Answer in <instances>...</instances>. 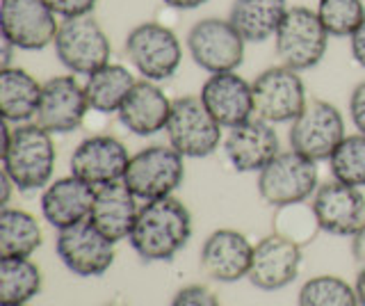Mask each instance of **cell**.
<instances>
[{
    "instance_id": "obj_29",
    "label": "cell",
    "mask_w": 365,
    "mask_h": 306,
    "mask_svg": "<svg viewBox=\"0 0 365 306\" xmlns=\"http://www.w3.org/2000/svg\"><path fill=\"white\" fill-rule=\"evenodd\" d=\"M299 306H361L356 288L336 275H317L308 279L297 297Z\"/></svg>"
},
{
    "instance_id": "obj_40",
    "label": "cell",
    "mask_w": 365,
    "mask_h": 306,
    "mask_svg": "<svg viewBox=\"0 0 365 306\" xmlns=\"http://www.w3.org/2000/svg\"><path fill=\"white\" fill-rule=\"evenodd\" d=\"M0 188H3V208L5 206H9V195H11V190H14L16 185H14V180H11L5 172H3V176H0Z\"/></svg>"
},
{
    "instance_id": "obj_4",
    "label": "cell",
    "mask_w": 365,
    "mask_h": 306,
    "mask_svg": "<svg viewBox=\"0 0 365 306\" xmlns=\"http://www.w3.org/2000/svg\"><path fill=\"white\" fill-rule=\"evenodd\" d=\"M258 195L272 208L292 206L313 199L319 188L317 163L297 151H281L258 172Z\"/></svg>"
},
{
    "instance_id": "obj_22",
    "label": "cell",
    "mask_w": 365,
    "mask_h": 306,
    "mask_svg": "<svg viewBox=\"0 0 365 306\" xmlns=\"http://www.w3.org/2000/svg\"><path fill=\"white\" fill-rule=\"evenodd\" d=\"M137 201L140 199L135 197V192L125 185L123 180L98 185L89 222L114 245L121 240H128L133 233V226L137 222V215H140V208H142Z\"/></svg>"
},
{
    "instance_id": "obj_34",
    "label": "cell",
    "mask_w": 365,
    "mask_h": 306,
    "mask_svg": "<svg viewBox=\"0 0 365 306\" xmlns=\"http://www.w3.org/2000/svg\"><path fill=\"white\" fill-rule=\"evenodd\" d=\"M43 3L64 21V19L89 16L96 9L98 0H43Z\"/></svg>"
},
{
    "instance_id": "obj_26",
    "label": "cell",
    "mask_w": 365,
    "mask_h": 306,
    "mask_svg": "<svg viewBox=\"0 0 365 306\" xmlns=\"http://www.w3.org/2000/svg\"><path fill=\"white\" fill-rule=\"evenodd\" d=\"M135 76L121 64H106L98 71L89 73L85 81V94L89 108L101 115H117L125 96L135 87Z\"/></svg>"
},
{
    "instance_id": "obj_24",
    "label": "cell",
    "mask_w": 365,
    "mask_h": 306,
    "mask_svg": "<svg viewBox=\"0 0 365 306\" xmlns=\"http://www.w3.org/2000/svg\"><path fill=\"white\" fill-rule=\"evenodd\" d=\"M43 85L19 66L0 69V112L3 121L30 123L37 117Z\"/></svg>"
},
{
    "instance_id": "obj_5",
    "label": "cell",
    "mask_w": 365,
    "mask_h": 306,
    "mask_svg": "<svg viewBox=\"0 0 365 306\" xmlns=\"http://www.w3.org/2000/svg\"><path fill=\"white\" fill-rule=\"evenodd\" d=\"M182 180H185V158L169 144H151L133 153L123 176V183L140 201L174 197Z\"/></svg>"
},
{
    "instance_id": "obj_33",
    "label": "cell",
    "mask_w": 365,
    "mask_h": 306,
    "mask_svg": "<svg viewBox=\"0 0 365 306\" xmlns=\"http://www.w3.org/2000/svg\"><path fill=\"white\" fill-rule=\"evenodd\" d=\"M169 306H222V302L210 288L201 286V283H190L174 295Z\"/></svg>"
},
{
    "instance_id": "obj_14",
    "label": "cell",
    "mask_w": 365,
    "mask_h": 306,
    "mask_svg": "<svg viewBox=\"0 0 365 306\" xmlns=\"http://www.w3.org/2000/svg\"><path fill=\"white\" fill-rule=\"evenodd\" d=\"M89 110L85 85H80L76 76H55L43 83L34 121L51 135H68L83 126Z\"/></svg>"
},
{
    "instance_id": "obj_28",
    "label": "cell",
    "mask_w": 365,
    "mask_h": 306,
    "mask_svg": "<svg viewBox=\"0 0 365 306\" xmlns=\"http://www.w3.org/2000/svg\"><path fill=\"white\" fill-rule=\"evenodd\" d=\"M41 267L32 258H3L0 256V302L28 304L41 292Z\"/></svg>"
},
{
    "instance_id": "obj_10",
    "label": "cell",
    "mask_w": 365,
    "mask_h": 306,
    "mask_svg": "<svg viewBox=\"0 0 365 306\" xmlns=\"http://www.w3.org/2000/svg\"><path fill=\"white\" fill-rule=\"evenodd\" d=\"M245 37L228 19H201L187 32L190 58L208 73L237 71L245 60Z\"/></svg>"
},
{
    "instance_id": "obj_27",
    "label": "cell",
    "mask_w": 365,
    "mask_h": 306,
    "mask_svg": "<svg viewBox=\"0 0 365 306\" xmlns=\"http://www.w3.org/2000/svg\"><path fill=\"white\" fill-rule=\"evenodd\" d=\"M43 243L41 226L34 215L5 206L0 210V256L30 258Z\"/></svg>"
},
{
    "instance_id": "obj_43",
    "label": "cell",
    "mask_w": 365,
    "mask_h": 306,
    "mask_svg": "<svg viewBox=\"0 0 365 306\" xmlns=\"http://www.w3.org/2000/svg\"><path fill=\"white\" fill-rule=\"evenodd\" d=\"M9 306H26V304H9Z\"/></svg>"
},
{
    "instance_id": "obj_25",
    "label": "cell",
    "mask_w": 365,
    "mask_h": 306,
    "mask_svg": "<svg viewBox=\"0 0 365 306\" xmlns=\"http://www.w3.org/2000/svg\"><path fill=\"white\" fill-rule=\"evenodd\" d=\"M288 9V0H233L228 21L247 44H262L277 35Z\"/></svg>"
},
{
    "instance_id": "obj_6",
    "label": "cell",
    "mask_w": 365,
    "mask_h": 306,
    "mask_svg": "<svg viewBox=\"0 0 365 306\" xmlns=\"http://www.w3.org/2000/svg\"><path fill=\"white\" fill-rule=\"evenodd\" d=\"M123 51L137 73L151 83L169 81L182 62V46L176 32L155 21L135 26L125 37Z\"/></svg>"
},
{
    "instance_id": "obj_17",
    "label": "cell",
    "mask_w": 365,
    "mask_h": 306,
    "mask_svg": "<svg viewBox=\"0 0 365 306\" xmlns=\"http://www.w3.org/2000/svg\"><path fill=\"white\" fill-rule=\"evenodd\" d=\"M251 240L235 229H217L201 245L199 267L208 279L220 283H235L249 277L251 258H254Z\"/></svg>"
},
{
    "instance_id": "obj_42",
    "label": "cell",
    "mask_w": 365,
    "mask_h": 306,
    "mask_svg": "<svg viewBox=\"0 0 365 306\" xmlns=\"http://www.w3.org/2000/svg\"><path fill=\"white\" fill-rule=\"evenodd\" d=\"M106 306H125L123 302H110V304H106Z\"/></svg>"
},
{
    "instance_id": "obj_12",
    "label": "cell",
    "mask_w": 365,
    "mask_h": 306,
    "mask_svg": "<svg viewBox=\"0 0 365 306\" xmlns=\"http://www.w3.org/2000/svg\"><path fill=\"white\" fill-rule=\"evenodd\" d=\"M53 9L43 0H3L0 5V30L19 51H43L55 44L57 21Z\"/></svg>"
},
{
    "instance_id": "obj_15",
    "label": "cell",
    "mask_w": 365,
    "mask_h": 306,
    "mask_svg": "<svg viewBox=\"0 0 365 306\" xmlns=\"http://www.w3.org/2000/svg\"><path fill=\"white\" fill-rule=\"evenodd\" d=\"M128 163L130 153L121 140L112 135H91L73 149L68 167L73 176L98 188L123 180Z\"/></svg>"
},
{
    "instance_id": "obj_11",
    "label": "cell",
    "mask_w": 365,
    "mask_h": 306,
    "mask_svg": "<svg viewBox=\"0 0 365 306\" xmlns=\"http://www.w3.org/2000/svg\"><path fill=\"white\" fill-rule=\"evenodd\" d=\"M254 85V112L267 123H292L308 106L306 85L299 71L279 64L256 76Z\"/></svg>"
},
{
    "instance_id": "obj_38",
    "label": "cell",
    "mask_w": 365,
    "mask_h": 306,
    "mask_svg": "<svg viewBox=\"0 0 365 306\" xmlns=\"http://www.w3.org/2000/svg\"><path fill=\"white\" fill-rule=\"evenodd\" d=\"M163 3L171 9H180V12H187V9H197L205 5L208 0H163Z\"/></svg>"
},
{
    "instance_id": "obj_18",
    "label": "cell",
    "mask_w": 365,
    "mask_h": 306,
    "mask_svg": "<svg viewBox=\"0 0 365 306\" xmlns=\"http://www.w3.org/2000/svg\"><path fill=\"white\" fill-rule=\"evenodd\" d=\"M203 106L224 131L256 117L254 112V85L237 71L210 73L199 92Z\"/></svg>"
},
{
    "instance_id": "obj_23",
    "label": "cell",
    "mask_w": 365,
    "mask_h": 306,
    "mask_svg": "<svg viewBox=\"0 0 365 306\" xmlns=\"http://www.w3.org/2000/svg\"><path fill=\"white\" fill-rule=\"evenodd\" d=\"M171 103L167 94L151 81H137L130 94L125 96L117 117L125 131H130L137 138H151V135L167 128L171 115Z\"/></svg>"
},
{
    "instance_id": "obj_3",
    "label": "cell",
    "mask_w": 365,
    "mask_h": 306,
    "mask_svg": "<svg viewBox=\"0 0 365 306\" xmlns=\"http://www.w3.org/2000/svg\"><path fill=\"white\" fill-rule=\"evenodd\" d=\"M329 37L315 9L292 5L274 35V51L281 64L294 71H308L324 60Z\"/></svg>"
},
{
    "instance_id": "obj_39",
    "label": "cell",
    "mask_w": 365,
    "mask_h": 306,
    "mask_svg": "<svg viewBox=\"0 0 365 306\" xmlns=\"http://www.w3.org/2000/svg\"><path fill=\"white\" fill-rule=\"evenodd\" d=\"M14 51H19L14 44L11 41H7L5 37H3V53H0V69H7V66H11V53Z\"/></svg>"
},
{
    "instance_id": "obj_1",
    "label": "cell",
    "mask_w": 365,
    "mask_h": 306,
    "mask_svg": "<svg viewBox=\"0 0 365 306\" xmlns=\"http://www.w3.org/2000/svg\"><path fill=\"white\" fill-rule=\"evenodd\" d=\"M190 238V208L176 197H163L142 203L128 243L146 263H165L187 247Z\"/></svg>"
},
{
    "instance_id": "obj_31",
    "label": "cell",
    "mask_w": 365,
    "mask_h": 306,
    "mask_svg": "<svg viewBox=\"0 0 365 306\" xmlns=\"http://www.w3.org/2000/svg\"><path fill=\"white\" fill-rule=\"evenodd\" d=\"M274 233H279L297 245H308L315 240V235L322 231L317 224L315 210L308 201L292 203V206L274 208Z\"/></svg>"
},
{
    "instance_id": "obj_36",
    "label": "cell",
    "mask_w": 365,
    "mask_h": 306,
    "mask_svg": "<svg viewBox=\"0 0 365 306\" xmlns=\"http://www.w3.org/2000/svg\"><path fill=\"white\" fill-rule=\"evenodd\" d=\"M349 49H351V58L361 69H365V19L363 24L354 30V35L349 37Z\"/></svg>"
},
{
    "instance_id": "obj_13",
    "label": "cell",
    "mask_w": 365,
    "mask_h": 306,
    "mask_svg": "<svg viewBox=\"0 0 365 306\" xmlns=\"http://www.w3.org/2000/svg\"><path fill=\"white\" fill-rule=\"evenodd\" d=\"M55 252L62 265L76 277H103L114 263V243L89 220L57 231Z\"/></svg>"
},
{
    "instance_id": "obj_41",
    "label": "cell",
    "mask_w": 365,
    "mask_h": 306,
    "mask_svg": "<svg viewBox=\"0 0 365 306\" xmlns=\"http://www.w3.org/2000/svg\"><path fill=\"white\" fill-rule=\"evenodd\" d=\"M354 288H356L361 306H365V267L359 270V277H356V283H354Z\"/></svg>"
},
{
    "instance_id": "obj_21",
    "label": "cell",
    "mask_w": 365,
    "mask_h": 306,
    "mask_svg": "<svg viewBox=\"0 0 365 306\" xmlns=\"http://www.w3.org/2000/svg\"><path fill=\"white\" fill-rule=\"evenodd\" d=\"M96 188L68 174L53 180L41 192V215L53 229L62 231L80 222H87L94 206Z\"/></svg>"
},
{
    "instance_id": "obj_30",
    "label": "cell",
    "mask_w": 365,
    "mask_h": 306,
    "mask_svg": "<svg viewBox=\"0 0 365 306\" xmlns=\"http://www.w3.org/2000/svg\"><path fill=\"white\" fill-rule=\"evenodd\" d=\"M331 176L345 185H365V135H347L329 158Z\"/></svg>"
},
{
    "instance_id": "obj_8",
    "label": "cell",
    "mask_w": 365,
    "mask_h": 306,
    "mask_svg": "<svg viewBox=\"0 0 365 306\" xmlns=\"http://www.w3.org/2000/svg\"><path fill=\"white\" fill-rule=\"evenodd\" d=\"M55 55L64 69L78 76H89L110 64L112 44L94 16L64 19L55 37Z\"/></svg>"
},
{
    "instance_id": "obj_19",
    "label": "cell",
    "mask_w": 365,
    "mask_h": 306,
    "mask_svg": "<svg viewBox=\"0 0 365 306\" xmlns=\"http://www.w3.org/2000/svg\"><path fill=\"white\" fill-rule=\"evenodd\" d=\"M222 146L228 163L240 174H258L281 153V142L274 123L258 117L228 131Z\"/></svg>"
},
{
    "instance_id": "obj_20",
    "label": "cell",
    "mask_w": 365,
    "mask_h": 306,
    "mask_svg": "<svg viewBox=\"0 0 365 306\" xmlns=\"http://www.w3.org/2000/svg\"><path fill=\"white\" fill-rule=\"evenodd\" d=\"M319 229L331 235H354L365 224V197L361 188L329 180L311 199Z\"/></svg>"
},
{
    "instance_id": "obj_7",
    "label": "cell",
    "mask_w": 365,
    "mask_h": 306,
    "mask_svg": "<svg viewBox=\"0 0 365 306\" xmlns=\"http://www.w3.org/2000/svg\"><path fill=\"white\" fill-rule=\"evenodd\" d=\"M165 133L169 146L182 158H208L224 144V128L203 106L201 96L174 98Z\"/></svg>"
},
{
    "instance_id": "obj_16",
    "label": "cell",
    "mask_w": 365,
    "mask_h": 306,
    "mask_svg": "<svg viewBox=\"0 0 365 306\" xmlns=\"http://www.w3.org/2000/svg\"><path fill=\"white\" fill-rule=\"evenodd\" d=\"M302 267V245H297L279 233H269L254 247L249 281L251 286L265 292H277L288 288L299 277Z\"/></svg>"
},
{
    "instance_id": "obj_9",
    "label": "cell",
    "mask_w": 365,
    "mask_h": 306,
    "mask_svg": "<svg viewBox=\"0 0 365 306\" xmlns=\"http://www.w3.org/2000/svg\"><path fill=\"white\" fill-rule=\"evenodd\" d=\"M347 138L342 112L329 101H308L304 112L292 121L288 140L290 149L311 158L313 163L329 160L340 142Z\"/></svg>"
},
{
    "instance_id": "obj_32",
    "label": "cell",
    "mask_w": 365,
    "mask_h": 306,
    "mask_svg": "<svg viewBox=\"0 0 365 306\" xmlns=\"http://www.w3.org/2000/svg\"><path fill=\"white\" fill-rule=\"evenodd\" d=\"M315 12L331 37H351L365 19V5L363 0H319Z\"/></svg>"
},
{
    "instance_id": "obj_37",
    "label": "cell",
    "mask_w": 365,
    "mask_h": 306,
    "mask_svg": "<svg viewBox=\"0 0 365 306\" xmlns=\"http://www.w3.org/2000/svg\"><path fill=\"white\" fill-rule=\"evenodd\" d=\"M351 256L361 267H365V224L351 235Z\"/></svg>"
},
{
    "instance_id": "obj_35",
    "label": "cell",
    "mask_w": 365,
    "mask_h": 306,
    "mask_svg": "<svg viewBox=\"0 0 365 306\" xmlns=\"http://www.w3.org/2000/svg\"><path fill=\"white\" fill-rule=\"evenodd\" d=\"M349 119L361 135H365V81L354 87L349 96Z\"/></svg>"
},
{
    "instance_id": "obj_2",
    "label": "cell",
    "mask_w": 365,
    "mask_h": 306,
    "mask_svg": "<svg viewBox=\"0 0 365 306\" xmlns=\"http://www.w3.org/2000/svg\"><path fill=\"white\" fill-rule=\"evenodd\" d=\"M57 151L53 135L37 121L3 123V172L14 180L19 192H37L53 183Z\"/></svg>"
}]
</instances>
